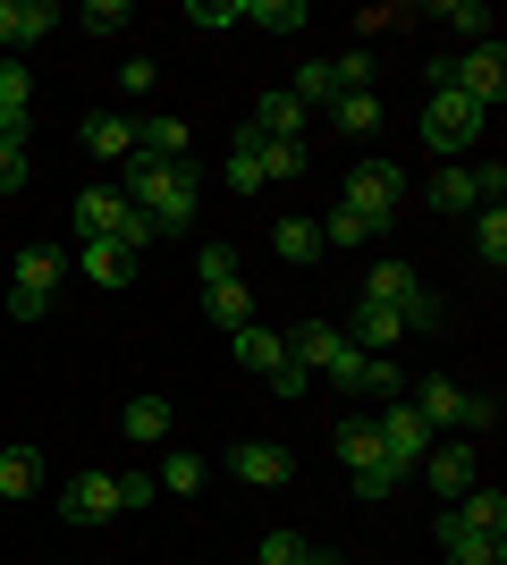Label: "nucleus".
I'll return each mask as SVG.
<instances>
[{
	"mask_svg": "<svg viewBox=\"0 0 507 565\" xmlns=\"http://www.w3.org/2000/svg\"><path fill=\"white\" fill-rule=\"evenodd\" d=\"M338 338H347V347H363V354H389L398 338H406V321H398L389 305H363V296H356V321H347Z\"/></svg>",
	"mask_w": 507,
	"mask_h": 565,
	"instance_id": "obj_16",
	"label": "nucleus"
},
{
	"mask_svg": "<svg viewBox=\"0 0 507 565\" xmlns=\"http://www.w3.org/2000/svg\"><path fill=\"white\" fill-rule=\"evenodd\" d=\"M152 498H161L152 472H119V515H127V507H152Z\"/></svg>",
	"mask_w": 507,
	"mask_h": 565,
	"instance_id": "obj_45",
	"label": "nucleus"
},
{
	"mask_svg": "<svg viewBox=\"0 0 507 565\" xmlns=\"http://www.w3.org/2000/svg\"><path fill=\"white\" fill-rule=\"evenodd\" d=\"M85 279H94V287H127V279H136V254L110 245V236H94V245H85Z\"/></svg>",
	"mask_w": 507,
	"mask_h": 565,
	"instance_id": "obj_27",
	"label": "nucleus"
},
{
	"mask_svg": "<svg viewBox=\"0 0 507 565\" xmlns=\"http://www.w3.org/2000/svg\"><path fill=\"white\" fill-rule=\"evenodd\" d=\"M363 388H372V397H398V363H389V354H372V372H363Z\"/></svg>",
	"mask_w": 507,
	"mask_h": 565,
	"instance_id": "obj_49",
	"label": "nucleus"
},
{
	"mask_svg": "<svg viewBox=\"0 0 507 565\" xmlns=\"http://www.w3.org/2000/svg\"><path fill=\"white\" fill-rule=\"evenodd\" d=\"M203 312H212L220 330H245V321H254V296H245V279H220V287H203Z\"/></svg>",
	"mask_w": 507,
	"mask_h": 565,
	"instance_id": "obj_28",
	"label": "nucleus"
},
{
	"mask_svg": "<svg viewBox=\"0 0 507 565\" xmlns=\"http://www.w3.org/2000/svg\"><path fill=\"white\" fill-rule=\"evenodd\" d=\"M136 152H145V161H187V118L145 110V118H136Z\"/></svg>",
	"mask_w": 507,
	"mask_h": 565,
	"instance_id": "obj_21",
	"label": "nucleus"
},
{
	"mask_svg": "<svg viewBox=\"0 0 507 565\" xmlns=\"http://www.w3.org/2000/svg\"><path fill=\"white\" fill-rule=\"evenodd\" d=\"M414 472H423V490H432V498H465V490H474V448H440V456H423Z\"/></svg>",
	"mask_w": 507,
	"mask_h": 565,
	"instance_id": "obj_18",
	"label": "nucleus"
},
{
	"mask_svg": "<svg viewBox=\"0 0 507 565\" xmlns=\"http://www.w3.org/2000/svg\"><path fill=\"white\" fill-rule=\"evenodd\" d=\"M60 515L68 523H110L119 515V472H76L68 490H60Z\"/></svg>",
	"mask_w": 507,
	"mask_h": 565,
	"instance_id": "obj_9",
	"label": "nucleus"
},
{
	"mask_svg": "<svg viewBox=\"0 0 507 565\" xmlns=\"http://www.w3.org/2000/svg\"><path fill=\"white\" fill-rule=\"evenodd\" d=\"M271 388H279V397H305V388H314V372H305V363H288V354H279V372H271Z\"/></svg>",
	"mask_w": 507,
	"mask_h": 565,
	"instance_id": "obj_47",
	"label": "nucleus"
},
{
	"mask_svg": "<svg viewBox=\"0 0 507 565\" xmlns=\"http://www.w3.org/2000/svg\"><path fill=\"white\" fill-rule=\"evenodd\" d=\"M229 472H237L245 490H279V481L296 472V456L271 448V439H237V448H229Z\"/></svg>",
	"mask_w": 507,
	"mask_h": 565,
	"instance_id": "obj_10",
	"label": "nucleus"
},
{
	"mask_svg": "<svg viewBox=\"0 0 507 565\" xmlns=\"http://www.w3.org/2000/svg\"><path fill=\"white\" fill-rule=\"evenodd\" d=\"M330 347H338V321H296V330L279 338V354H288V363H305V372H321V363H330Z\"/></svg>",
	"mask_w": 507,
	"mask_h": 565,
	"instance_id": "obj_24",
	"label": "nucleus"
},
{
	"mask_svg": "<svg viewBox=\"0 0 507 565\" xmlns=\"http://www.w3.org/2000/svg\"><path fill=\"white\" fill-rule=\"evenodd\" d=\"M483 102H465V94H423V143H432V152H448V161H457V152H474V143H483Z\"/></svg>",
	"mask_w": 507,
	"mask_h": 565,
	"instance_id": "obj_4",
	"label": "nucleus"
},
{
	"mask_svg": "<svg viewBox=\"0 0 507 565\" xmlns=\"http://www.w3.org/2000/svg\"><path fill=\"white\" fill-rule=\"evenodd\" d=\"M490 423H499V397H465V423L457 430H490Z\"/></svg>",
	"mask_w": 507,
	"mask_h": 565,
	"instance_id": "obj_50",
	"label": "nucleus"
},
{
	"mask_svg": "<svg viewBox=\"0 0 507 565\" xmlns=\"http://www.w3.org/2000/svg\"><path fill=\"white\" fill-rule=\"evenodd\" d=\"M229 347H237V363H254V372H279V330H263V321H245V330H229Z\"/></svg>",
	"mask_w": 507,
	"mask_h": 565,
	"instance_id": "obj_30",
	"label": "nucleus"
},
{
	"mask_svg": "<svg viewBox=\"0 0 507 565\" xmlns=\"http://www.w3.org/2000/svg\"><path fill=\"white\" fill-rule=\"evenodd\" d=\"M60 270H68V254H60L51 236L18 245V279H9V312H18V321H43V312H51V296H60Z\"/></svg>",
	"mask_w": 507,
	"mask_h": 565,
	"instance_id": "obj_3",
	"label": "nucleus"
},
{
	"mask_svg": "<svg viewBox=\"0 0 507 565\" xmlns=\"http://www.w3.org/2000/svg\"><path fill=\"white\" fill-rule=\"evenodd\" d=\"M474 254H483L490 270L507 262V212H474Z\"/></svg>",
	"mask_w": 507,
	"mask_h": 565,
	"instance_id": "obj_39",
	"label": "nucleus"
},
{
	"mask_svg": "<svg viewBox=\"0 0 507 565\" xmlns=\"http://www.w3.org/2000/svg\"><path fill=\"white\" fill-rule=\"evenodd\" d=\"M432 203H440V212H457V220H474V212H483L474 169H440V178H432Z\"/></svg>",
	"mask_w": 507,
	"mask_h": 565,
	"instance_id": "obj_31",
	"label": "nucleus"
},
{
	"mask_svg": "<svg viewBox=\"0 0 507 565\" xmlns=\"http://www.w3.org/2000/svg\"><path fill=\"white\" fill-rule=\"evenodd\" d=\"M448 515H457L465 532H490V541H507V498H499V490H483V481H474V490H465Z\"/></svg>",
	"mask_w": 507,
	"mask_h": 565,
	"instance_id": "obj_22",
	"label": "nucleus"
},
{
	"mask_svg": "<svg viewBox=\"0 0 507 565\" xmlns=\"http://www.w3.org/2000/svg\"><path fill=\"white\" fill-rule=\"evenodd\" d=\"M305 548H314V541H296V532H263L254 565H305Z\"/></svg>",
	"mask_w": 507,
	"mask_h": 565,
	"instance_id": "obj_41",
	"label": "nucleus"
},
{
	"mask_svg": "<svg viewBox=\"0 0 507 565\" xmlns=\"http://www.w3.org/2000/svg\"><path fill=\"white\" fill-rule=\"evenodd\" d=\"M237 18L271 25V34H296V25H305V0H237Z\"/></svg>",
	"mask_w": 507,
	"mask_h": 565,
	"instance_id": "obj_33",
	"label": "nucleus"
},
{
	"mask_svg": "<svg viewBox=\"0 0 507 565\" xmlns=\"http://www.w3.org/2000/svg\"><path fill=\"white\" fill-rule=\"evenodd\" d=\"M271 254L288 262V270H305V262H321V220H279V228H271Z\"/></svg>",
	"mask_w": 507,
	"mask_h": 565,
	"instance_id": "obj_23",
	"label": "nucleus"
},
{
	"mask_svg": "<svg viewBox=\"0 0 507 565\" xmlns=\"http://www.w3.org/2000/svg\"><path fill=\"white\" fill-rule=\"evenodd\" d=\"M363 305H389L406 330H432L440 321V305L423 296V270H414V262H381V270L363 279Z\"/></svg>",
	"mask_w": 507,
	"mask_h": 565,
	"instance_id": "obj_5",
	"label": "nucleus"
},
{
	"mask_svg": "<svg viewBox=\"0 0 507 565\" xmlns=\"http://www.w3.org/2000/svg\"><path fill=\"white\" fill-rule=\"evenodd\" d=\"M25 127H34V76L18 60H0V136L25 143Z\"/></svg>",
	"mask_w": 507,
	"mask_h": 565,
	"instance_id": "obj_14",
	"label": "nucleus"
},
{
	"mask_svg": "<svg viewBox=\"0 0 507 565\" xmlns=\"http://www.w3.org/2000/svg\"><path fill=\"white\" fill-rule=\"evenodd\" d=\"M330 448H338V465L356 472L363 498H389V490H398V481H389V465H381V430H372V423H338Z\"/></svg>",
	"mask_w": 507,
	"mask_h": 565,
	"instance_id": "obj_7",
	"label": "nucleus"
},
{
	"mask_svg": "<svg viewBox=\"0 0 507 565\" xmlns=\"http://www.w3.org/2000/svg\"><path fill=\"white\" fill-rule=\"evenodd\" d=\"M338 212H356L372 236H389V228H398V212H406V169H398V161H356V169H347Z\"/></svg>",
	"mask_w": 507,
	"mask_h": 565,
	"instance_id": "obj_2",
	"label": "nucleus"
},
{
	"mask_svg": "<svg viewBox=\"0 0 507 565\" xmlns=\"http://www.w3.org/2000/svg\"><path fill=\"white\" fill-rule=\"evenodd\" d=\"M212 481V456H194V448H169L161 456V498H194Z\"/></svg>",
	"mask_w": 507,
	"mask_h": 565,
	"instance_id": "obj_25",
	"label": "nucleus"
},
{
	"mask_svg": "<svg viewBox=\"0 0 507 565\" xmlns=\"http://www.w3.org/2000/svg\"><path fill=\"white\" fill-rule=\"evenodd\" d=\"M119 439L161 448V439H169V397H152V388H145V397H127V405H119Z\"/></svg>",
	"mask_w": 507,
	"mask_h": 565,
	"instance_id": "obj_20",
	"label": "nucleus"
},
{
	"mask_svg": "<svg viewBox=\"0 0 507 565\" xmlns=\"http://www.w3.org/2000/svg\"><path fill=\"white\" fill-rule=\"evenodd\" d=\"M457 94H465V102H483V110L507 94V51H499V34H490V43H474V51L457 60Z\"/></svg>",
	"mask_w": 507,
	"mask_h": 565,
	"instance_id": "obj_8",
	"label": "nucleus"
},
{
	"mask_svg": "<svg viewBox=\"0 0 507 565\" xmlns=\"http://www.w3.org/2000/svg\"><path fill=\"white\" fill-rule=\"evenodd\" d=\"M363 372H372V354H363V347H347V338H338V347H330V363H321V380H338V388H363Z\"/></svg>",
	"mask_w": 507,
	"mask_h": 565,
	"instance_id": "obj_36",
	"label": "nucleus"
},
{
	"mask_svg": "<svg viewBox=\"0 0 507 565\" xmlns=\"http://www.w3.org/2000/svg\"><path fill=\"white\" fill-rule=\"evenodd\" d=\"M330 76H338V94H372V51H338V60H330Z\"/></svg>",
	"mask_w": 507,
	"mask_h": 565,
	"instance_id": "obj_38",
	"label": "nucleus"
},
{
	"mask_svg": "<svg viewBox=\"0 0 507 565\" xmlns=\"http://www.w3.org/2000/svg\"><path fill=\"white\" fill-rule=\"evenodd\" d=\"M76 143H85L94 161H127V152H136V118L127 110H94L85 127H76Z\"/></svg>",
	"mask_w": 507,
	"mask_h": 565,
	"instance_id": "obj_15",
	"label": "nucleus"
},
{
	"mask_svg": "<svg viewBox=\"0 0 507 565\" xmlns=\"http://www.w3.org/2000/svg\"><path fill=\"white\" fill-rule=\"evenodd\" d=\"M305 118H314V110H305V102H296V94H263V102H254V118H245V127H254V136H263V143H305Z\"/></svg>",
	"mask_w": 507,
	"mask_h": 565,
	"instance_id": "obj_13",
	"label": "nucleus"
},
{
	"mask_svg": "<svg viewBox=\"0 0 507 565\" xmlns=\"http://www.w3.org/2000/svg\"><path fill=\"white\" fill-rule=\"evenodd\" d=\"M51 25H60L51 0H0V60H18L25 43H43Z\"/></svg>",
	"mask_w": 507,
	"mask_h": 565,
	"instance_id": "obj_11",
	"label": "nucleus"
},
{
	"mask_svg": "<svg viewBox=\"0 0 507 565\" xmlns=\"http://www.w3.org/2000/svg\"><path fill=\"white\" fill-rule=\"evenodd\" d=\"M330 245H347V254H356V245H372V228H363L356 212H330V220H321V254H330Z\"/></svg>",
	"mask_w": 507,
	"mask_h": 565,
	"instance_id": "obj_40",
	"label": "nucleus"
},
{
	"mask_svg": "<svg viewBox=\"0 0 507 565\" xmlns=\"http://www.w3.org/2000/svg\"><path fill=\"white\" fill-rule=\"evenodd\" d=\"M229 194H263V136L254 127H237V143H229Z\"/></svg>",
	"mask_w": 507,
	"mask_h": 565,
	"instance_id": "obj_26",
	"label": "nucleus"
},
{
	"mask_svg": "<svg viewBox=\"0 0 507 565\" xmlns=\"http://www.w3.org/2000/svg\"><path fill=\"white\" fill-rule=\"evenodd\" d=\"M406 405L423 414V430H457V423H465V388H457V380H440V372L423 380V388H414Z\"/></svg>",
	"mask_w": 507,
	"mask_h": 565,
	"instance_id": "obj_17",
	"label": "nucleus"
},
{
	"mask_svg": "<svg viewBox=\"0 0 507 565\" xmlns=\"http://www.w3.org/2000/svg\"><path fill=\"white\" fill-rule=\"evenodd\" d=\"M194 25H237V0H187Z\"/></svg>",
	"mask_w": 507,
	"mask_h": 565,
	"instance_id": "obj_48",
	"label": "nucleus"
},
{
	"mask_svg": "<svg viewBox=\"0 0 507 565\" xmlns=\"http://www.w3.org/2000/svg\"><path fill=\"white\" fill-rule=\"evenodd\" d=\"M305 169H314L305 143H263V186H288V178H305Z\"/></svg>",
	"mask_w": 507,
	"mask_h": 565,
	"instance_id": "obj_34",
	"label": "nucleus"
},
{
	"mask_svg": "<svg viewBox=\"0 0 507 565\" xmlns=\"http://www.w3.org/2000/svg\"><path fill=\"white\" fill-rule=\"evenodd\" d=\"M43 490V456L34 448H0V498H34Z\"/></svg>",
	"mask_w": 507,
	"mask_h": 565,
	"instance_id": "obj_29",
	"label": "nucleus"
},
{
	"mask_svg": "<svg viewBox=\"0 0 507 565\" xmlns=\"http://www.w3.org/2000/svg\"><path fill=\"white\" fill-rule=\"evenodd\" d=\"M127 18H136V9H127V0H94V9H85V34H119Z\"/></svg>",
	"mask_w": 507,
	"mask_h": 565,
	"instance_id": "obj_43",
	"label": "nucleus"
},
{
	"mask_svg": "<svg viewBox=\"0 0 507 565\" xmlns=\"http://www.w3.org/2000/svg\"><path fill=\"white\" fill-rule=\"evenodd\" d=\"M432 541H440V557H448V565H507V541H490V532H465L448 507H440Z\"/></svg>",
	"mask_w": 507,
	"mask_h": 565,
	"instance_id": "obj_12",
	"label": "nucleus"
},
{
	"mask_svg": "<svg viewBox=\"0 0 507 565\" xmlns=\"http://www.w3.org/2000/svg\"><path fill=\"white\" fill-rule=\"evenodd\" d=\"M372 430H381V465H389V481H414V465H423V439H432V430H423V414L398 397Z\"/></svg>",
	"mask_w": 507,
	"mask_h": 565,
	"instance_id": "obj_6",
	"label": "nucleus"
},
{
	"mask_svg": "<svg viewBox=\"0 0 507 565\" xmlns=\"http://www.w3.org/2000/svg\"><path fill=\"white\" fill-rule=\"evenodd\" d=\"M119 220H127L119 186H85L76 194V236H85V245H94V236H119Z\"/></svg>",
	"mask_w": 507,
	"mask_h": 565,
	"instance_id": "obj_19",
	"label": "nucleus"
},
{
	"mask_svg": "<svg viewBox=\"0 0 507 565\" xmlns=\"http://www.w3.org/2000/svg\"><path fill=\"white\" fill-rule=\"evenodd\" d=\"M119 203H127V212H145L161 236H178V228H194L203 178H194V161H145V152H127V161H119Z\"/></svg>",
	"mask_w": 507,
	"mask_h": 565,
	"instance_id": "obj_1",
	"label": "nucleus"
},
{
	"mask_svg": "<svg viewBox=\"0 0 507 565\" xmlns=\"http://www.w3.org/2000/svg\"><path fill=\"white\" fill-rule=\"evenodd\" d=\"M194 270H203V287L237 279V245H229V236H220V245H203V254H194Z\"/></svg>",
	"mask_w": 507,
	"mask_h": 565,
	"instance_id": "obj_42",
	"label": "nucleus"
},
{
	"mask_svg": "<svg viewBox=\"0 0 507 565\" xmlns=\"http://www.w3.org/2000/svg\"><path fill=\"white\" fill-rule=\"evenodd\" d=\"M432 18L448 25V34H457L465 51H474V43H490V25H499V18H490V9H474V0H448V9H432Z\"/></svg>",
	"mask_w": 507,
	"mask_h": 565,
	"instance_id": "obj_32",
	"label": "nucleus"
},
{
	"mask_svg": "<svg viewBox=\"0 0 507 565\" xmlns=\"http://www.w3.org/2000/svg\"><path fill=\"white\" fill-rule=\"evenodd\" d=\"M296 102H305V110H314V102H338V76H330V60H305V68H296V85H288Z\"/></svg>",
	"mask_w": 507,
	"mask_h": 565,
	"instance_id": "obj_37",
	"label": "nucleus"
},
{
	"mask_svg": "<svg viewBox=\"0 0 507 565\" xmlns=\"http://www.w3.org/2000/svg\"><path fill=\"white\" fill-rule=\"evenodd\" d=\"M18 186H25V143L0 136V194H18Z\"/></svg>",
	"mask_w": 507,
	"mask_h": 565,
	"instance_id": "obj_46",
	"label": "nucleus"
},
{
	"mask_svg": "<svg viewBox=\"0 0 507 565\" xmlns=\"http://www.w3.org/2000/svg\"><path fill=\"white\" fill-rule=\"evenodd\" d=\"M330 118L347 127V136H372V127H381V102H372V94H338Z\"/></svg>",
	"mask_w": 507,
	"mask_h": 565,
	"instance_id": "obj_35",
	"label": "nucleus"
},
{
	"mask_svg": "<svg viewBox=\"0 0 507 565\" xmlns=\"http://www.w3.org/2000/svg\"><path fill=\"white\" fill-rule=\"evenodd\" d=\"M119 94H152V60H127V68H119Z\"/></svg>",
	"mask_w": 507,
	"mask_h": 565,
	"instance_id": "obj_51",
	"label": "nucleus"
},
{
	"mask_svg": "<svg viewBox=\"0 0 507 565\" xmlns=\"http://www.w3.org/2000/svg\"><path fill=\"white\" fill-rule=\"evenodd\" d=\"M110 245H127V254H145V245H161V228H152L145 212H127V220H119V236H110Z\"/></svg>",
	"mask_w": 507,
	"mask_h": 565,
	"instance_id": "obj_44",
	"label": "nucleus"
}]
</instances>
